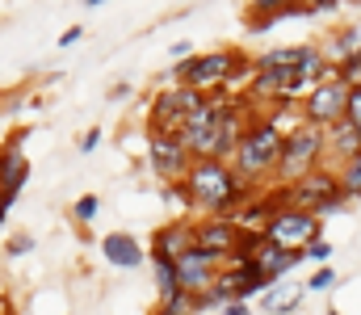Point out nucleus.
Returning a JSON list of instances; mask_svg holds the SVG:
<instances>
[{"label":"nucleus","instance_id":"nucleus-1","mask_svg":"<svg viewBox=\"0 0 361 315\" xmlns=\"http://www.w3.org/2000/svg\"><path fill=\"white\" fill-rule=\"evenodd\" d=\"M180 194H185V206L197 210L202 218H235V210L257 190L240 181V173L223 160H193V168L180 181Z\"/></svg>","mask_w":361,"mask_h":315},{"label":"nucleus","instance_id":"nucleus-2","mask_svg":"<svg viewBox=\"0 0 361 315\" xmlns=\"http://www.w3.org/2000/svg\"><path fill=\"white\" fill-rule=\"evenodd\" d=\"M281 147H286V130L273 122V113L248 118L231 168H235L240 181H248L252 190H273V181H277V164H281Z\"/></svg>","mask_w":361,"mask_h":315},{"label":"nucleus","instance_id":"nucleus-3","mask_svg":"<svg viewBox=\"0 0 361 315\" xmlns=\"http://www.w3.org/2000/svg\"><path fill=\"white\" fill-rule=\"evenodd\" d=\"M244 63L248 59L240 51H206V55H193L185 63H173L169 80L193 89V93H202V97H219V93L231 97L235 93V76H240Z\"/></svg>","mask_w":361,"mask_h":315},{"label":"nucleus","instance_id":"nucleus-4","mask_svg":"<svg viewBox=\"0 0 361 315\" xmlns=\"http://www.w3.org/2000/svg\"><path fill=\"white\" fill-rule=\"evenodd\" d=\"M273 190L281 194V202H286V206L311 210V214H319V218L336 214V210L349 202V198H345V190H341V177H336V168H332V164H324V168H315V173L298 177L294 185H273Z\"/></svg>","mask_w":361,"mask_h":315},{"label":"nucleus","instance_id":"nucleus-5","mask_svg":"<svg viewBox=\"0 0 361 315\" xmlns=\"http://www.w3.org/2000/svg\"><path fill=\"white\" fill-rule=\"evenodd\" d=\"M328 164V139L319 126L298 122L294 130H286V147H281V164H277V181L273 185H294L298 177L315 173Z\"/></svg>","mask_w":361,"mask_h":315},{"label":"nucleus","instance_id":"nucleus-6","mask_svg":"<svg viewBox=\"0 0 361 315\" xmlns=\"http://www.w3.org/2000/svg\"><path fill=\"white\" fill-rule=\"evenodd\" d=\"M319 227H324V218H319V214L298 210V206H281L269 223H265V240H269V244H277V248L302 252L311 240H319V235H324Z\"/></svg>","mask_w":361,"mask_h":315},{"label":"nucleus","instance_id":"nucleus-7","mask_svg":"<svg viewBox=\"0 0 361 315\" xmlns=\"http://www.w3.org/2000/svg\"><path fill=\"white\" fill-rule=\"evenodd\" d=\"M349 85L345 80H328V85H315L302 101H298V113H302V122L307 126H319V130H328V126H336L345 113H349Z\"/></svg>","mask_w":361,"mask_h":315},{"label":"nucleus","instance_id":"nucleus-8","mask_svg":"<svg viewBox=\"0 0 361 315\" xmlns=\"http://www.w3.org/2000/svg\"><path fill=\"white\" fill-rule=\"evenodd\" d=\"M147 156H152V173L164 181V185H180L185 173L193 168V156L185 147V139L173 130H152L147 135Z\"/></svg>","mask_w":361,"mask_h":315},{"label":"nucleus","instance_id":"nucleus-9","mask_svg":"<svg viewBox=\"0 0 361 315\" xmlns=\"http://www.w3.org/2000/svg\"><path fill=\"white\" fill-rule=\"evenodd\" d=\"M180 139H185L193 160H214V147H219V97H206L185 118Z\"/></svg>","mask_w":361,"mask_h":315},{"label":"nucleus","instance_id":"nucleus-10","mask_svg":"<svg viewBox=\"0 0 361 315\" xmlns=\"http://www.w3.org/2000/svg\"><path fill=\"white\" fill-rule=\"evenodd\" d=\"M219 269H223V261H219V257H210L206 248H197V244H193V248H189V252L177 261L180 290H185V295H193V299H206V295L214 290Z\"/></svg>","mask_w":361,"mask_h":315},{"label":"nucleus","instance_id":"nucleus-11","mask_svg":"<svg viewBox=\"0 0 361 315\" xmlns=\"http://www.w3.org/2000/svg\"><path fill=\"white\" fill-rule=\"evenodd\" d=\"M202 101H206V97L193 93V89H185V85L164 89V93L156 97V105H152V130H173V135H180L185 118H189Z\"/></svg>","mask_w":361,"mask_h":315},{"label":"nucleus","instance_id":"nucleus-12","mask_svg":"<svg viewBox=\"0 0 361 315\" xmlns=\"http://www.w3.org/2000/svg\"><path fill=\"white\" fill-rule=\"evenodd\" d=\"M193 231H197V248H206L210 257H219L223 265H231V257L240 248V235H244V227L235 218H197Z\"/></svg>","mask_w":361,"mask_h":315},{"label":"nucleus","instance_id":"nucleus-13","mask_svg":"<svg viewBox=\"0 0 361 315\" xmlns=\"http://www.w3.org/2000/svg\"><path fill=\"white\" fill-rule=\"evenodd\" d=\"M101 257L114 265V269H139L147 261V248L130 235V231H105L101 235Z\"/></svg>","mask_w":361,"mask_h":315},{"label":"nucleus","instance_id":"nucleus-14","mask_svg":"<svg viewBox=\"0 0 361 315\" xmlns=\"http://www.w3.org/2000/svg\"><path fill=\"white\" fill-rule=\"evenodd\" d=\"M252 265H257V273H261L269 286H277V282H290V273L302 265V252L277 248V244H269V240H265V248L252 257Z\"/></svg>","mask_w":361,"mask_h":315},{"label":"nucleus","instance_id":"nucleus-15","mask_svg":"<svg viewBox=\"0 0 361 315\" xmlns=\"http://www.w3.org/2000/svg\"><path fill=\"white\" fill-rule=\"evenodd\" d=\"M324 47L319 42H294V47H273V51H261L257 55V68H269V72H298L302 63L319 59Z\"/></svg>","mask_w":361,"mask_h":315},{"label":"nucleus","instance_id":"nucleus-16","mask_svg":"<svg viewBox=\"0 0 361 315\" xmlns=\"http://www.w3.org/2000/svg\"><path fill=\"white\" fill-rule=\"evenodd\" d=\"M193 244H197L193 218H177V223H169V227H160V231L152 235V252H164V257H173V261H180Z\"/></svg>","mask_w":361,"mask_h":315},{"label":"nucleus","instance_id":"nucleus-17","mask_svg":"<svg viewBox=\"0 0 361 315\" xmlns=\"http://www.w3.org/2000/svg\"><path fill=\"white\" fill-rule=\"evenodd\" d=\"M324 47V59L328 63H336V68H345V63H357L361 59V17L357 21H349V25H341L328 42H319Z\"/></svg>","mask_w":361,"mask_h":315},{"label":"nucleus","instance_id":"nucleus-18","mask_svg":"<svg viewBox=\"0 0 361 315\" xmlns=\"http://www.w3.org/2000/svg\"><path fill=\"white\" fill-rule=\"evenodd\" d=\"M324 139H328V160H332L336 168L361 152V130L349 122V118H341L336 126H328V130H324Z\"/></svg>","mask_w":361,"mask_h":315},{"label":"nucleus","instance_id":"nucleus-19","mask_svg":"<svg viewBox=\"0 0 361 315\" xmlns=\"http://www.w3.org/2000/svg\"><path fill=\"white\" fill-rule=\"evenodd\" d=\"M302 295H307V282H277V286H269L261 295V307L269 315H294L298 303H302Z\"/></svg>","mask_w":361,"mask_h":315},{"label":"nucleus","instance_id":"nucleus-20","mask_svg":"<svg viewBox=\"0 0 361 315\" xmlns=\"http://www.w3.org/2000/svg\"><path fill=\"white\" fill-rule=\"evenodd\" d=\"M147 261H152V273H156V295H160V303H164V299H173V295H180L177 261H173V257H164V252H147Z\"/></svg>","mask_w":361,"mask_h":315},{"label":"nucleus","instance_id":"nucleus-21","mask_svg":"<svg viewBox=\"0 0 361 315\" xmlns=\"http://www.w3.org/2000/svg\"><path fill=\"white\" fill-rule=\"evenodd\" d=\"M336 177H341L345 198H349V202H361V152L353 156V160H345V164L336 168Z\"/></svg>","mask_w":361,"mask_h":315},{"label":"nucleus","instance_id":"nucleus-22","mask_svg":"<svg viewBox=\"0 0 361 315\" xmlns=\"http://www.w3.org/2000/svg\"><path fill=\"white\" fill-rule=\"evenodd\" d=\"M202 311V299H193V295H173V299H164L160 307H156V315H197Z\"/></svg>","mask_w":361,"mask_h":315},{"label":"nucleus","instance_id":"nucleus-23","mask_svg":"<svg viewBox=\"0 0 361 315\" xmlns=\"http://www.w3.org/2000/svg\"><path fill=\"white\" fill-rule=\"evenodd\" d=\"M332 252H336V244H332V240H324V235H319V240H311V244H307V248H302V261H307V265H315V269H319V265H328V261H332Z\"/></svg>","mask_w":361,"mask_h":315},{"label":"nucleus","instance_id":"nucleus-24","mask_svg":"<svg viewBox=\"0 0 361 315\" xmlns=\"http://www.w3.org/2000/svg\"><path fill=\"white\" fill-rule=\"evenodd\" d=\"M336 282H341V273H336L332 265H319V269H315V273L307 278V290H315V295H324V290H332Z\"/></svg>","mask_w":361,"mask_h":315},{"label":"nucleus","instance_id":"nucleus-25","mask_svg":"<svg viewBox=\"0 0 361 315\" xmlns=\"http://www.w3.org/2000/svg\"><path fill=\"white\" fill-rule=\"evenodd\" d=\"M97 210H101V198H97V194H85V198L72 202V218H76V223H92Z\"/></svg>","mask_w":361,"mask_h":315},{"label":"nucleus","instance_id":"nucleus-26","mask_svg":"<svg viewBox=\"0 0 361 315\" xmlns=\"http://www.w3.org/2000/svg\"><path fill=\"white\" fill-rule=\"evenodd\" d=\"M34 248V235H25V231H17L13 240H8V257H25Z\"/></svg>","mask_w":361,"mask_h":315},{"label":"nucleus","instance_id":"nucleus-27","mask_svg":"<svg viewBox=\"0 0 361 315\" xmlns=\"http://www.w3.org/2000/svg\"><path fill=\"white\" fill-rule=\"evenodd\" d=\"M97 143H101V126H89V130H85V139H80V152L89 156V152L97 147Z\"/></svg>","mask_w":361,"mask_h":315},{"label":"nucleus","instance_id":"nucleus-28","mask_svg":"<svg viewBox=\"0 0 361 315\" xmlns=\"http://www.w3.org/2000/svg\"><path fill=\"white\" fill-rule=\"evenodd\" d=\"M80 38H85V30H80V25H72V30H63V34H59V47H72V42H80Z\"/></svg>","mask_w":361,"mask_h":315},{"label":"nucleus","instance_id":"nucleus-29","mask_svg":"<svg viewBox=\"0 0 361 315\" xmlns=\"http://www.w3.org/2000/svg\"><path fill=\"white\" fill-rule=\"evenodd\" d=\"M311 8H315V13H336V8H345V4H341V0H311Z\"/></svg>","mask_w":361,"mask_h":315},{"label":"nucleus","instance_id":"nucleus-30","mask_svg":"<svg viewBox=\"0 0 361 315\" xmlns=\"http://www.w3.org/2000/svg\"><path fill=\"white\" fill-rule=\"evenodd\" d=\"M223 315H252V311H248V303H227Z\"/></svg>","mask_w":361,"mask_h":315},{"label":"nucleus","instance_id":"nucleus-31","mask_svg":"<svg viewBox=\"0 0 361 315\" xmlns=\"http://www.w3.org/2000/svg\"><path fill=\"white\" fill-rule=\"evenodd\" d=\"M109 97H114V101H118V97H130V85H114V89H109Z\"/></svg>","mask_w":361,"mask_h":315},{"label":"nucleus","instance_id":"nucleus-32","mask_svg":"<svg viewBox=\"0 0 361 315\" xmlns=\"http://www.w3.org/2000/svg\"><path fill=\"white\" fill-rule=\"evenodd\" d=\"M328 315H341V311H336V307H332V311H328Z\"/></svg>","mask_w":361,"mask_h":315},{"label":"nucleus","instance_id":"nucleus-33","mask_svg":"<svg viewBox=\"0 0 361 315\" xmlns=\"http://www.w3.org/2000/svg\"><path fill=\"white\" fill-rule=\"evenodd\" d=\"M0 190H4V177H0Z\"/></svg>","mask_w":361,"mask_h":315}]
</instances>
